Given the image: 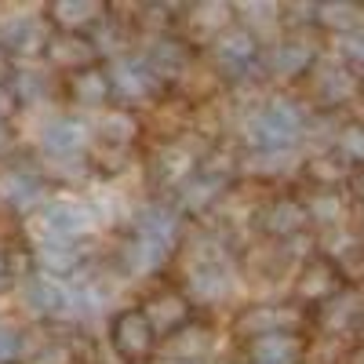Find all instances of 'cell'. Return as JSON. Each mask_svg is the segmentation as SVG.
<instances>
[{
  "label": "cell",
  "mask_w": 364,
  "mask_h": 364,
  "mask_svg": "<svg viewBox=\"0 0 364 364\" xmlns=\"http://www.w3.org/2000/svg\"><path fill=\"white\" fill-rule=\"evenodd\" d=\"M41 146L48 157H84L91 146V128L77 117H55L41 128Z\"/></svg>",
  "instance_id": "cell-1"
},
{
  "label": "cell",
  "mask_w": 364,
  "mask_h": 364,
  "mask_svg": "<svg viewBox=\"0 0 364 364\" xmlns=\"http://www.w3.org/2000/svg\"><path fill=\"white\" fill-rule=\"evenodd\" d=\"M154 336L157 328L149 324L146 310H124L117 321H113V346L120 357H146L149 350H154Z\"/></svg>",
  "instance_id": "cell-2"
},
{
  "label": "cell",
  "mask_w": 364,
  "mask_h": 364,
  "mask_svg": "<svg viewBox=\"0 0 364 364\" xmlns=\"http://www.w3.org/2000/svg\"><path fill=\"white\" fill-rule=\"evenodd\" d=\"M109 84L117 95L124 99H142L149 87H154V70H149L146 58H117L113 70H109Z\"/></svg>",
  "instance_id": "cell-3"
},
{
  "label": "cell",
  "mask_w": 364,
  "mask_h": 364,
  "mask_svg": "<svg viewBox=\"0 0 364 364\" xmlns=\"http://www.w3.org/2000/svg\"><path fill=\"white\" fill-rule=\"evenodd\" d=\"M95 41L84 37V33H63V37H55L48 44V55H51V63L58 66H66V70H91V63H95Z\"/></svg>",
  "instance_id": "cell-4"
},
{
  "label": "cell",
  "mask_w": 364,
  "mask_h": 364,
  "mask_svg": "<svg viewBox=\"0 0 364 364\" xmlns=\"http://www.w3.org/2000/svg\"><path fill=\"white\" fill-rule=\"evenodd\" d=\"M168 252H171V248L161 245V240L135 233L128 245H124V266L135 273V277H146V273H154V269H161V266L168 262Z\"/></svg>",
  "instance_id": "cell-5"
},
{
  "label": "cell",
  "mask_w": 364,
  "mask_h": 364,
  "mask_svg": "<svg viewBox=\"0 0 364 364\" xmlns=\"http://www.w3.org/2000/svg\"><path fill=\"white\" fill-rule=\"evenodd\" d=\"M37 266L48 273V277H66L80 266V252H77V240H66V237H55V240H44L37 245Z\"/></svg>",
  "instance_id": "cell-6"
},
{
  "label": "cell",
  "mask_w": 364,
  "mask_h": 364,
  "mask_svg": "<svg viewBox=\"0 0 364 364\" xmlns=\"http://www.w3.org/2000/svg\"><path fill=\"white\" fill-rule=\"evenodd\" d=\"M51 18L66 29V33H80L84 26H102V4H91V0H58L51 4Z\"/></svg>",
  "instance_id": "cell-7"
},
{
  "label": "cell",
  "mask_w": 364,
  "mask_h": 364,
  "mask_svg": "<svg viewBox=\"0 0 364 364\" xmlns=\"http://www.w3.org/2000/svg\"><path fill=\"white\" fill-rule=\"evenodd\" d=\"M99 139L106 146H128L135 135H139V120L128 113V109H106L99 117V124H95Z\"/></svg>",
  "instance_id": "cell-8"
},
{
  "label": "cell",
  "mask_w": 364,
  "mask_h": 364,
  "mask_svg": "<svg viewBox=\"0 0 364 364\" xmlns=\"http://www.w3.org/2000/svg\"><path fill=\"white\" fill-rule=\"evenodd\" d=\"M135 233H142V237H154V240H161V245H175V233H178V219H175V211H168V208H161V204H149L142 215H139V230Z\"/></svg>",
  "instance_id": "cell-9"
},
{
  "label": "cell",
  "mask_w": 364,
  "mask_h": 364,
  "mask_svg": "<svg viewBox=\"0 0 364 364\" xmlns=\"http://www.w3.org/2000/svg\"><path fill=\"white\" fill-rule=\"evenodd\" d=\"M186 314H190V302L182 299V295H157V299L146 306V317H149V324H154L157 331L178 328L182 321H186Z\"/></svg>",
  "instance_id": "cell-10"
},
{
  "label": "cell",
  "mask_w": 364,
  "mask_h": 364,
  "mask_svg": "<svg viewBox=\"0 0 364 364\" xmlns=\"http://www.w3.org/2000/svg\"><path fill=\"white\" fill-rule=\"evenodd\" d=\"M109 91H113V84H109V73H102V70H84L73 80V95L80 106H102L109 99Z\"/></svg>",
  "instance_id": "cell-11"
},
{
  "label": "cell",
  "mask_w": 364,
  "mask_h": 364,
  "mask_svg": "<svg viewBox=\"0 0 364 364\" xmlns=\"http://www.w3.org/2000/svg\"><path fill=\"white\" fill-rule=\"evenodd\" d=\"M291 128H295V113H288V106H277V109H269V113H262L259 120H255V139L259 142H284L288 135H291Z\"/></svg>",
  "instance_id": "cell-12"
},
{
  "label": "cell",
  "mask_w": 364,
  "mask_h": 364,
  "mask_svg": "<svg viewBox=\"0 0 364 364\" xmlns=\"http://www.w3.org/2000/svg\"><path fill=\"white\" fill-rule=\"evenodd\" d=\"M149 70L154 73H175L186 66V44L182 41H157L154 48H149Z\"/></svg>",
  "instance_id": "cell-13"
},
{
  "label": "cell",
  "mask_w": 364,
  "mask_h": 364,
  "mask_svg": "<svg viewBox=\"0 0 364 364\" xmlns=\"http://www.w3.org/2000/svg\"><path fill=\"white\" fill-rule=\"evenodd\" d=\"M41 186L33 178H26V175H8L4 178V200H11L15 208H22V211H29V208H37L41 204Z\"/></svg>",
  "instance_id": "cell-14"
},
{
  "label": "cell",
  "mask_w": 364,
  "mask_h": 364,
  "mask_svg": "<svg viewBox=\"0 0 364 364\" xmlns=\"http://www.w3.org/2000/svg\"><path fill=\"white\" fill-rule=\"evenodd\" d=\"M295 360V339L288 336H266L255 346V364H291Z\"/></svg>",
  "instance_id": "cell-15"
},
{
  "label": "cell",
  "mask_w": 364,
  "mask_h": 364,
  "mask_svg": "<svg viewBox=\"0 0 364 364\" xmlns=\"http://www.w3.org/2000/svg\"><path fill=\"white\" fill-rule=\"evenodd\" d=\"M190 288H193L197 299H223V295H226V277H223L219 269L204 266V269H193Z\"/></svg>",
  "instance_id": "cell-16"
},
{
  "label": "cell",
  "mask_w": 364,
  "mask_h": 364,
  "mask_svg": "<svg viewBox=\"0 0 364 364\" xmlns=\"http://www.w3.org/2000/svg\"><path fill=\"white\" fill-rule=\"evenodd\" d=\"M51 178H66V182H80L87 175V161L84 157H48L44 161Z\"/></svg>",
  "instance_id": "cell-17"
},
{
  "label": "cell",
  "mask_w": 364,
  "mask_h": 364,
  "mask_svg": "<svg viewBox=\"0 0 364 364\" xmlns=\"http://www.w3.org/2000/svg\"><path fill=\"white\" fill-rule=\"evenodd\" d=\"M252 55V37L248 33H226L219 41V58H226V63H245V58Z\"/></svg>",
  "instance_id": "cell-18"
},
{
  "label": "cell",
  "mask_w": 364,
  "mask_h": 364,
  "mask_svg": "<svg viewBox=\"0 0 364 364\" xmlns=\"http://www.w3.org/2000/svg\"><path fill=\"white\" fill-rule=\"evenodd\" d=\"M204 331L200 328H186V331H182V336H175L171 339V353L175 357H197L200 350H204Z\"/></svg>",
  "instance_id": "cell-19"
},
{
  "label": "cell",
  "mask_w": 364,
  "mask_h": 364,
  "mask_svg": "<svg viewBox=\"0 0 364 364\" xmlns=\"http://www.w3.org/2000/svg\"><path fill=\"white\" fill-rule=\"evenodd\" d=\"M299 223H302V208L299 204H277L273 215H269V230H281V233L295 230Z\"/></svg>",
  "instance_id": "cell-20"
},
{
  "label": "cell",
  "mask_w": 364,
  "mask_h": 364,
  "mask_svg": "<svg viewBox=\"0 0 364 364\" xmlns=\"http://www.w3.org/2000/svg\"><path fill=\"white\" fill-rule=\"evenodd\" d=\"M22 353V336H18V328L11 324H0V364H8Z\"/></svg>",
  "instance_id": "cell-21"
},
{
  "label": "cell",
  "mask_w": 364,
  "mask_h": 364,
  "mask_svg": "<svg viewBox=\"0 0 364 364\" xmlns=\"http://www.w3.org/2000/svg\"><path fill=\"white\" fill-rule=\"evenodd\" d=\"M215 190H219V182H186L182 200H186L190 208H200V204H208L211 197H215Z\"/></svg>",
  "instance_id": "cell-22"
},
{
  "label": "cell",
  "mask_w": 364,
  "mask_h": 364,
  "mask_svg": "<svg viewBox=\"0 0 364 364\" xmlns=\"http://www.w3.org/2000/svg\"><path fill=\"white\" fill-rule=\"evenodd\" d=\"M161 164H164V171L171 178H178V175H186V168H190V154H182V146H171V149L161 154Z\"/></svg>",
  "instance_id": "cell-23"
},
{
  "label": "cell",
  "mask_w": 364,
  "mask_h": 364,
  "mask_svg": "<svg viewBox=\"0 0 364 364\" xmlns=\"http://www.w3.org/2000/svg\"><path fill=\"white\" fill-rule=\"evenodd\" d=\"M226 15H230V8H223V4H211V8L204 4V8H197V11H193V18H197V26H200V29H219Z\"/></svg>",
  "instance_id": "cell-24"
},
{
  "label": "cell",
  "mask_w": 364,
  "mask_h": 364,
  "mask_svg": "<svg viewBox=\"0 0 364 364\" xmlns=\"http://www.w3.org/2000/svg\"><path fill=\"white\" fill-rule=\"evenodd\" d=\"M18 91H26L29 99L41 95V91H44V77H41V73H22V77H18Z\"/></svg>",
  "instance_id": "cell-25"
},
{
  "label": "cell",
  "mask_w": 364,
  "mask_h": 364,
  "mask_svg": "<svg viewBox=\"0 0 364 364\" xmlns=\"http://www.w3.org/2000/svg\"><path fill=\"white\" fill-rule=\"evenodd\" d=\"M302 63H306V55H302L299 48H284V51H281V70H284V73L299 70Z\"/></svg>",
  "instance_id": "cell-26"
},
{
  "label": "cell",
  "mask_w": 364,
  "mask_h": 364,
  "mask_svg": "<svg viewBox=\"0 0 364 364\" xmlns=\"http://www.w3.org/2000/svg\"><path fill=\"white\" fill-rule=\"evenodd\" d=\"M11 113H15V87L0 84V120H8Z\"/></svg>",
  "instance_id": "cell-27"
},
{
  "label": "cell",
  "mask_w": 364,
  "mask_h": 364,
  "mask_svg": "<svg viewBox=\"0 0 364 364\" xmlns=\"http://www.w3.org/2000/svg\"><path fill=\"white\" fill-rule=\"evenodd\" d=\"M343 146L350 149L353 157H364V128H350L346 139H343Z\"/></svg>",
  "instance_id": "cell-28"
},
{
  "label": "cell",
  "mask_w": 364,
  "mask_h": 364,
  "mask_svg": "<svg viewBox=\"0 0 364 364\" xmlns=\"http://www.w3.org/2000/svg\"><path fill=\"white\" fill-rule=\"evenodd\" d=\"M33 364H70V353H66L63 346H51V350L37 353V360H33Z\"/></svg>",
  "instance_id": "cell-29"
},
{
  "label": "cell",
  "mask_w": 364,
  "mask_h": 364,
  "mask_svg": "<svg viewBox=\"0 0 364 364\" xmlns=\"http://www.w3.org/2000/svg\"><path fill=\"white\" fill-rule=\"evenodd\" d=\"M8 77H11V58H8L4 48H0V84H8Z\"/></svg>",
  "instance_id": "cell-30"
},
{
  "label": "cell",
  "mask_w": 364,
  "mask_h": 364,
  "mask_svg": "<svg viewBox=\"0 0 364 364\" xmlns=\"http://www.w3.org/2000/svg\"><path fill=\"white\" fill-rule=\"evenodd\" d=\"M8 149H11V128L0 120V154H8Z\"/></svg>",
  "instance_id": "cell-31"
},
{
  "label": "cell",
  "mask_w": 364,
  "mask_h": 364,
  "mask_svg": "<svg viewBox=\"0 0 364 364\" xmlns=\"http://www.w3.org/2000/svg\"><path fill=\"white\" fill-rule=\"evenodd\" d=\"M4 281H8V262H4V255H0V288H4Z\"/></svg>",
  "instance_id": "cell-32"
},
{
  "label": "cell",
  "mask_w": 364,
  "mask_h": 364,
  "mask_svg": "<svg viewBox=\"0 0 364 364\" xmlns=\"http://www.w3.org/2000/svg\"><path fill=\"white\" fill-rule=\"evenodd\" d=\"M350 55H360V58H364V37H360V41H353V51H350Z\"/></svg>",
  "instance_id": "cell-33"
},
{
  "label": "cell",
  "mask_w": 364,
  "mask_h": 364,
  "mask_svg": "<svg viewBox=\"0 0 364 364\" xmlns=\"http://www.w3.org/2000/svg\"><path fill=\"white\" fill-rule=\"evenodd\" d=\"M178 364H182V360H178Z\"/></svg>",
  "instance_id": "cell-34"
}]
</instances>
